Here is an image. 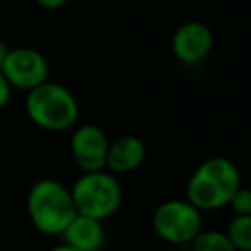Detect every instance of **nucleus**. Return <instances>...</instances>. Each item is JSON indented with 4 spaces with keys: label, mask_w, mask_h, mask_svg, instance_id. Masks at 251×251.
<instances>
[{
    "label": "nucleus",
    "mask_w": 251,
    "mask_h": 251,
    "mask_svg": "<svg viewBox=\"0 0 251 251\" xmlns=\"http://www.w3.org/2000/svg\"><path fill=\"white\" fill-rule=\"evenodd\" d=\"M241 186V176L233 161L226 157H210L202 161L190 175L186 184V200L202 210L224 208L231 194Z\"/></svg>",
    "instance_id": "f257e3e1"
},
{
    "label": "nucleus",
    "mask_w": 251,
    "mask_h": 251,
    "mask_svg": "<svg viewBox=\"0 0 251 251\" xmlns=\"http://www.w3.org/2000/svg\"><path fill=\"white\" fill-rule=\"evenodd\" d=\"M10 86L31 90L47 80L49 65L43 53L33 47H14L8 51V57L0 69Z\"/></svg>",
    "instance_id": "423d86ee"
},
{
    "label": "nucleus",
    "mask_w": 251,
    "mask_h": 251,
    "mask_svg": "<svg viewBox=\"0 0 251 251\" xmlns=\"http://www.w3.org/2000/svg\"><path fill=\"white\" fill-rule=\"evenodd\" d=\"M41 8H45V10H57V8H61V6H65L67 4V0H35Z\"/></svg>",
    "instance_id": "2eb2a0df"
},
{
    "label": "nucleus",
    "mask_w": 251,
    "mask_h": 251,
    "mask_svg": "<svg viewBox=\"0 0 251 251\" xmlns=\"http://www.w3.org/2000/svg\"><path fill=\"white\" fill-rule=\"evenodd\" d=\"M10 94H12V86L8 84V80L4 78V75L0 73V110H2V108L8 104Z\"/></svg>",
    "instance_id": "4468645a"
},
{
    "label": "nucleus",
    "mask_w": 251,
    "mask_h": 251,
    "mask_svg": "<svg viewBox=\"0 0 251 251\" xmlns=\"http://www.w3.org/2000/svg\"><path fill=\"white\" fill-rule=\"evenodd\" d=\"M49 251H76V249H75V247H71V245H67V243H61V245L51 247Z\"/></svg>",
    "instance_id": "f3484780"
},
{
    "label": "nucleus",
    "mask_w": 251,
    "mask_h": 251,
    "mask_svg": "<svg viewBox=\"0 0 251 251\" xmlns=\"http://www.w3.org/2000/svg\"><path fill=\"white\" fill-rule=\"evenodd\" d=\"M108 145L110 141L106 133L94 124H84L73 129L71 155L82 173H96L106 169Z\"/></svg>",
    "instance_id": "0eeeda50"
},
{
    "label": "nucleus",
    "mask_w": 251,
    "mask_h": 251,
    "mask_svg": "<svg viewBox=\"0 0 251 251\" xmlns=\"http://www.w3.org/2000/svg\"><path fill=\"white\" fill-rule=\"evenodd\" d=\"M145 159V145L135 135H120L108 145L106 153V169L116 173H129L135 171Z\"/></svg>",
    "instance_id": "1a4fd4ad"
},
{
    "label": "nucleus",
    "mask_w": 251,
    "mask_h": 251,
    "mask_svg": "<svg viewBox=\"0 0 251 251\" xmlns=\"http://www.w3.org/2000/svg\"><path fill=\"white\" fill-rule=\"evenodd\" d=\"M71 196L76 214L106 220L122 204V186L118 178L108 171L82 173L71 186Z\"/></svg>",
    "instance_id": "20e7f679"
},
{
    "label": "nucleus",
    "mask_w": 251,
    "mask_h": 251,
    "mask_svg": "<svg viewBox=\"0 0 251 251\" xmlns=\"http://www.w3.org/2000/svg\"><path fill=\"white\" fill-rule=\"evenodd\" d=\"M27 216L39 231L61 235L76 216L71 188L55 178L37 180L27 192Z\"/></svg>",
    "instance_id": "f03ea898"
},
{
    "label": "nucleus",
    "mask_w": 251,
    "mask_h": 251,
    "mask_svg": "<svg viewBox=\"0 0 251 251\" xmlns=\"http://www.w3.org/2000/svg\"><path fill=\"white\" fill-rule=\"evenodd\" d=\"M8 51H10V47L0 39V69H2L4 61H6V57H8Z\"/></svg>",
    "instance_id": "dca6fc26"
},
{
    "label": "nucleus",
    "mask_w": 251,
    "mask_h": 251,
    "mask_svg": "<svg viewBox=\"0 0 251 251\" xmlns=\"http://www.w3.org/2000/svg\"><path fill=\"white\" fill-rule=\"evenodd\" d=\"M151 224L163 241L173 245H186L202 229V216L200 210L194 208L188 200L173 198L161 202L155 208Z\"/></svg>",
    "instance_id": "39448f33"
},
{
    "label": "nucleus",
    "mask_w": 251,
    "mask_h": 251,
    "mask_svg": "<svg viewBox=\"0 0 251 251\" xmlns=\"http://www.w3.org/2000/svg\"><path fill=\"white\" fill-rule=\"evenodd\" d=\"M25 112L39 129L67 131L76 124L78 104L67 86L45 80L39 86L27 90Z\"/></svg>",
    "instance_id": "7ed1b4c3"
},
{
    "label": "nucleus",
    "mask_w": 251,
    "mask_h": 251,
    "mask_svg": "<svg viewBox=\"0 0 251 251\" xmlns=\"http://www.w3.org/2000/svg\"><path fill=\"white\" fill-rule=\"evenodd\" d=\"M192 251H235L226 231L220 229H200L198 235L190 241Z\"/></svg>",
    "instance_id": "9b49d317"
},
{
    "label": "nucleus",
    "mask_w": 251,
    "mask_h": 251,
    "mask_svg": "<svg viewBox=\"0 0 251 251\" xmlns=\"http://www.w3.org/2000/svg\"><path fill=\"white\" fill-rule=\"evenodd\" d=\"M214 45L212 29L202 22H186L182 24L171 41L173 55L186 65H196L208 57Z\"/></svg>",
    "instance_id": "6e6552de"
},
{
    "label": "nucleus",
    "mask_w": 251,
    "mask_h": 251,
    "mask_svg": "<svg viewBox=\"0 0 251 251\" xmlns=\"http://www.w3.org/2000/svg\"><path fill=\"white\" fill-rule=\"evenodd\" d=\"M229 208L233 210L235 216H251V188L249 186H239L231 198H229Z\"/></svg>",
    "instance_id": "ddd939ff"
},
{
    "label": "nucleus",
    "mask_w": 251,
    "mask_h": 251,
    "mask_svg": "<svg viewBox=\"0 0 251 251\" xmlns=\"http://www.w3.org/2000/svg\"><path fill=\"white\" fill-rule=\"evenodd\" d=\"M226 235L235 251H251V216H233L227 224Z\"/></svg>",
    "instance_id": "f8f14e48"
},
{
    "label": "nucleus",
    "mask_w": 251,
    "mask_h": 251,
    "mask_svg": "<svg viewBox=\"0 0 251 251\" xmlns=\"http://www.w3.org/2000/svg\"><path fill=\"white\" fill-rule=\"evenodd\" d=\"M61 235L63 243L75 247L76 251H100V247L104 245L106 231L100 220L76 214Z\"/></svg>",
    "instance_id": "9d476101"
}]
</instances>
